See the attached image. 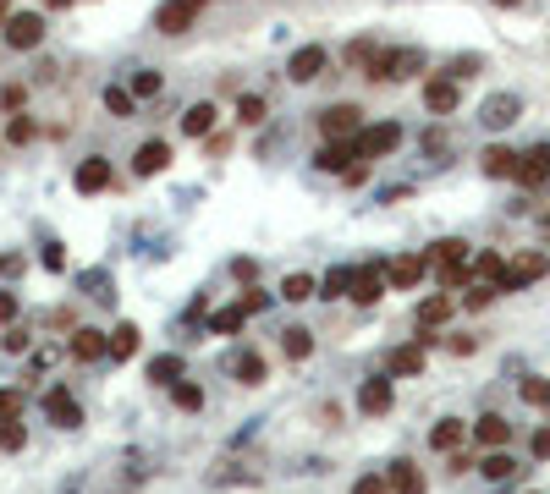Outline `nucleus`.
I'll return each mask as SVG.
<instances>
[{"mask_svg": "<svg viewBox=\"0 0 550 494\" xmlns=\"http://www.w3.org/2000/svg\"><path fill=\"white\" fill-rule=\"evenodd\" d=\"M171 401H176V412H199L204 407V385L199 379H176L171 385Z\"/></svg>", "mask_w": 550, "mask_h": 494, "instance_id": "nucleus-41", "label": "nucleus"}, {"mask_svg": "<svg viewBox=\"0 0 550 494\" xmlns=\"http://www.w3.org/2000/svg\"><path fill=\"white\" fill-rule=\"evenodd\" d=\"M67 6H78V0H45V12H67Z\"/></svg>", "mask_w": 550, "mask_h": 494, "instance_id": "nucleus-60", "label": "nucleus"}, {"mask_svg": "<svg viewBox=\"0 0 550 494\" xmlns=\"http://www.w3.org/2000/svg\"><path fill=\"white\" fill-rule=\"evenodd\" d=\"M490 6H501V12H512V6H523V0H490Z\"/></svg>", "mask_w": 550, "mask_h": 494, "instance_id": "nucleus-61", "label": "nucleus"}, {"mask_svg": "<svg viewBox=\"0 0 550 494\" xmlns=\"http://www.w3.org/2000/svg\"><path fill=\"white\" fill-rule=\"evenodd\" d=\"M232 121H237V126H248V132H253V126H265V121H270V99H265V93H242V99H237V110H232Z\"/></svg>", "mask_w": 550, "mask_h": 494, "instance_id": "nucleus-32", "label": "nucleus"}, {"mask_svg": "<svg viewBox=\"0 0 550 494\" xmlns=\"http://www.w3.org/2000/svg\"><path fill=\"white\" fill-rule=\"evenodd\" d=\"M314 291H319V280H314V275H303V270H292V275L281 280V291H275V296H281V303H308Z\"/></svg>", "mask_w": 550, "mask_h": 494, "instance_id": "nucleus-38", "label": "nucleus"}, {"mask_svg": "<svg viewBox=\"0 0 550 494\" xmlns=\"http://www.w3.org/2000/svg\"><path fill=\"white\" fill-rule=\"evenodd\" d=\"M424 258H430V275H435V270H451V263H468V258H473V247H468L463 237H440V242H430V247H424Z\"/></svg>", "mask_w": 550, "mask_h": 494, "instance_id": "nucleus-25", "label": "nucleus"}, {"mask_svg": "<svg viewBox=\"0 0 550 494\" xmlns=\"http://www.w3.org/2000/svg\"><path fill=\"white\" fill-rule=\"evenodd\" d=\"M226 374H232L237 385H265V379H270V362H265V352L242 346V352H232V362H226Z\"/></svg>", "mask_w": 550, "mask_h": 494, "instance_id": "nucleus-20", "label": "nucleus"}, {"mask_svg": "<svg viewBox=\"0 0 550 494\" xmlns=\"http://www.w3.org/2000/svg\"><path fill=\"white\" fill-rule=\"evenodd\" d=\"M28 346H34V336H28V329H17V324L6 329V336H0V352H12V357H22Z\"/></svg>", "mask_w": 550, "mask_h": 494, "instance_id": "nucleus-48", "label": "nucleus"}, {"mask_svg": "<svg viewBox=\"0 0 550 494\" xmlns=\"http://www.w3.org/2000/svg\"><path fill=\"white\" fill-rule=\"evenodd\" d=\"M253 275H259V263H253V258H232V280H242V286H248Z\"/></svg>", "mask_w": 550, "mask_h": 494, "instance_id": "nucleus-55", "label": "nucleus"}, {"mask_svg": "<svg viewBox=\"0 0 550 494\" xmlns=\"http://www.w3.org/2000/svg\"><path fill=\"white\" fill-rule=\"evenodd\" d=\"M314 126H319L325 143H352L364 132V105H358V99H336V105H325L314 116Z\"/></svg>", "mask_w": 550, "mask_h": 494, "instance_id": "nucleus-2", "label": "nucleus"}, {"mask_svg": "<svg viewBox=\"0 0 550 494\" xmlns=\"http://www.w3.org/2000/svg\"><path fill=\"white\" fill-rule=\"evenodd\" d=\"M352 165H358L352 143H319V154H314V171H325V176H347Z\"/></svg>", "mask_w": 550, "mask_h": 494, "instance_id": "nucleus-24", "label": "nucleus"}, {"mask_svg": "<svg viewBox=\"0 0 550 494\" xmlns=\"http://www.w3.org/2000/svg\"><path fill=\"white\" fill-rule=\"evenodd\" d=\"M0 450H6V456L28 450V423H22V417H12V423H0Z\"/></svg>", "mask_w": 550, "mask_h": 494, "instance_id": "nucleus-42", "label": "nucleus"}, {"mask_svg": "<svg viewBox=\"0 0 550 494\" xmlns=\"http://www.w3.org/2000/svg\"><path fill=\"white\" fill-rule=\"evenodd\" d=\"M463 440H468V423H463V417H440V423L430 428V450H440V456L463 450Z\"/></svg>", "mask_w": 550, "mask_h": 494, "instance_id": "nucleus-27", "label": "nucleus"}, {"mask_svg": "<svg viewBox=\"0 0 550 494\" xmlns=\"http://www.w3.org/2000/svg\"><path fill=\"white\" fill-rule=\"evenodd\" d=\"M100 99H105V110H111L116 121H133V116H138V99H133V88H121V83H111Z\"/></svg>", "mask_w": 550, "mask_h": 494, "instance_id": "nucleus-37", "label": "nucleus"}, {"mask_svg": "<svg viewBox=\"0 0 550 494\" xmlns=\"http://www.w3.org/2000/svg\"><path fill=\"white\" fill-rule=\"evenodd\" d=\"M209 0H166V6L154 12V33H166V39H182L187 28H199Z\"/></svg>", "mask_w": 550, "mask_h": 494, "instance_id": "nucleus-6", "label": "nucleus"}, {"mask_svg": "<svg viewBox=\"0 0 550 494\" xmlns=\"http://www.w3.org/2000/svg\"><path fill=\"white\" fill-rule=\"evenodd\" d=\"M226 149H232V138H226V132H209V138H204V154H226Z\"/></svg>", "mask_w": 550, "mask_h": 494, "instance_id": "nucleus-57", "label": "nucleus"}, {"mask_svg": "<svg viewBox=\"0 0 550 494\" xmlns=\"http://www.w3.org/2000/svg\"><path fill=\"white\" fill-rule=\"evenodd\" d=\"M479 72H484V55H457V61L446 66L451 83H468V77H479Z\"/></svg>", "mask_w": 550, "mask_h": 494, "instance_id": "nucleus-45", "label": "nucleus"}, {"mask_svg": "<svg viewBox=\"0 0 550 494\" xmlns=\"http://www.w3.org/2000/svg\"><path fill=\"white\" fill-rule=\"evenodd\" d=\"M424 368H430V352L418 346V341H407V346H391V352H385V374H391V379H418Z\"/></svg>", "mask_w": 550, "mask_h": 494, "instance_id": "nucleus-18", "label": "nucleus"}, {"mask_svg": "<svg viewBox=\"0 0 550 494\" xmlns=\"http://www.w3.org/2000/svg\"><path fill=\"white\" fill-rule=\"evenodd\" d=\"M67 357H72V362H100V357H111V329L78 324L72 341H67Z\"/></svg>", "mask_w": 550, "mask_h": 494, "instance_id": "nucleus-13", "label": "nucleus"}, {"mask_svg": "<svg viewBox=\"0 0 550 494\" xmlns=\"http://www.w3.org/2000/svg\"><path fill=\"white\" fill-rule=\"evenodd\" d=\"M325 66H331L325 45H298L292 55H286V77H292V83H319V77H325Z\"/></svg>", "mask_w": 550, "mask_h": 494, "instance_id": "nucleus-9", "label": "nucleus"}, {"mask_svg": "<svg viewBox=\"0 0 550 494\" xmlns=\"http://www.w3.org/2000/svg\"><path fill=\"white\" fill-rule=\"evenodd\" d=\"M314 296H325V303H341V296H352V270L347 263H336V270L319 275V291Z\"/></svg>", "mask_w": 550, "mask_h": 494, "instance_id": "nucleus-33", "label": "nucleus"}, {"mask_svg": "<svg viewBox=\"0 0 550 494\" xmlns=\"http://www.w3.org/2000/svg\"><path fill=\"white\" fill-rule=\"evenodd\" d=\"M17 313H22V296L17 291H0V324H12Z\"/></svg>", "mask_w": 550, "mask_h": 494, "instance_id": "nucleus-51", "label": "nucleus"}, {"mask_svg": "<svg viewBox=\"0 0 550 494\" xmlns=\"http://www.w3.org/2000/svg\"><path fill=\"white\" fill-rule=\"evenodd\" d=\"M496 296H501L496 286H484V280H473V286L463 291V308H468V313H484V308H490V303H496Z\"/></svg>", "mask_w": 550, "mask_h": 494, "instance_id": "nucleus-44", "label": "nucleus"}, {"mask_svg": "<svg viewBox=\"0 0 550 494\" xmlns=\"http://www.w3.org/2000/svg\"><path fill=\"white\" fill-rule=\"evenodd\" d=\"M529 450H534V461H550V423H545V428H534Z\"/></svg>", "mask_w": 550, "mask_h": 494, "instance_id": "nucleus-53", "label": "nucleus"}, {"mask_svg": "<svg viewBox=\"0 0 550 494\" xmlns=\"http://www.w3.org/2000/svg\"><path fill=\"white\" fill-rule=\"evenodd\" d=\"M352 149H358V159H391L402 149V121H364V132L352 138Z\"/></svg>", "mask_w": 550, "mask_h": 494, "instance_id": "nucleus-4", "label": "nucleus"}, {"mask_svg": "<svg viewBox=\"0 0 550 494\" xmlns=\"http://www.w3.org/2000/svg\"><path fill=\"white\" fill-rule=\"evenodd\" d=\"M517 116H523V99H517V93H490V99L479 105V126H484V132H506Z\"/></svg>", "mask_w": 550, "mask_h": 494, "instance_id": "nucleus-14", "label": "nucleus"}, {"mask_svg": "<svg viewBox=\"0 0 550 494\" xmlns=\"http://www.w3.org/2000/svg\"><path fill=\"white\" fill-rule=\"evenodd\" d=\"M171 159H176V149H171L166 138H149V143H138V154H133V176L149 182V176H160V171H171Z\"/></svg>", "mask_w": 550, "mask_h": 494, "instance_id": "nucleus-16", "label": "nucleus"}, {"mask_svg": "<svg viewBox=\"0 0 550 494\" xmlns=\"http://www.w3.org/2000/svg\"><path fill=\"white\" fill-rule=\"evenodd\" d=\"M545 275H550V258L529 247V253L506 258V275H501V286H496V291H501V296H506V291H529V286H534V280H545Z\"/></svg>", "mask_w": 550, "mask_h": 494, "instance_id": "nucleus-5", "label": "nucleus"}, {"mask_svg": "<svg viewBox=\"0 0 550 494\" xmlns=\"http://www.w3.org/2000/svg\"><path fill=\"white\" fill-rule=\"evenodd\" d=\"M138 346H144V329H138L133 319H121V324L111 329V357L127 362V357H138Z\"/></svg>", "mask_w": 550, "mask_h": 494, "instance_id": "nucleus-30", "label": "nucleus"}, {"mask_svg": "<svg viewBox=\"0 0 550 494\" xmlns=\"http://www.w3.org/2000/svg\"><path fill=\"white\" fill-rule=\"evenodd\" d=\"M391 407H397L391 374H374V379H364V385H358V412H364V417H385Z\"/></svg>", "mask_w": 550, "mask_h": 494, "instance_id": "nucleus-15", "label": "nucleus"}, {"mask_svg": "<svg viewBox=\"0 0 550 494\" xmlns=\"http://www.w3.org/2000/svg\"><path fill=\"white\" fill-rule=\"evenodd\" d=\"M182 368H187V362H182L176 352H160V357H149V368H144V374H149V385H160V390H171V385L182 379Z\"/></svg>", "mask_w": 550, "mask_h": 494, "instance_id": "nucleus-29", "label": "nucleus"}, {"mask_svg": "<svg viewBox=\"0 0 550 494\" xmlns=\"http://www.w3.org/2000/svg\"><path fill=\"white\" fill-rule=\"evenodd\" d=\"M468 440H473L479 450H506V445H512V423H506L501 412H484L479 423H468Z\"/></svg>", "mask_w": 550, "mask_h": 494, "instance_id": "nucleus-19", "label": "nucleus"}, {"mask_svg": "<svg viewBox=\"0 0 550 494\" xmlns=\"http://www.w3.org/2000/svg\"><path fill=\"white\" fill-rule=\"evenodd\" d=\"M380 50H385L380 39H352V45L341 50V61H347V66H352V72H358V77H364V72H369V61H374Z\"/></svg>", "mask_w": 550, "mask_h": 494, "instance_id": "nucleus-40", "label": "nucleus"}, {"mask_svg": "<svg viewBox=\"0 0 550 494\" xmlns=\"http://www.w3.org/2000/svg\"><path fill=\"white\" fill-rule=\"evenodd\" d=\"M446 352H451V357H473V352H479V336H451Z\"/></svg>", "mask_w": 550, "mask_h": 494, "instance_id": "nucleus-52", "label": "nucleus"}, {"mask_svg": "<svg viewBox=\"0 0 550 494\" xmlns=\"http://www.w3.org/2000/svg\"><path fill=\"white\" fill-rule=\"evenodd\" d=\"M237 303H242V308H248V319H253V313H265V308H270V291L242 286V296H237Z\"/></svg>", "mask_w": 550, "mask_h": 494, "instance_id": "nucleus-49", "label": "nucleus"}, {"mask_svg": "<svg viewBox=\"0 0 550 494\" xmlns=\"http://www.w3.org/2000/svg\"><path fill=\"white\" fill-rule=\"evenodd\" d=\"M39 132H45V126H39V116H34V110H17V116L6 121V132H0V138H6L12 149H28V143L39 138Z\"/></svg>", "mask_w": 550, "mask_h": 494, "instance_id": "nucleus-28", "label": "nucleus"}, {"mask_svg": "<svg viewBox=\"0 0 550 494\" xmlns=\"http://www.w3.org/2000/svg\"><path fill=\"white\" fill-rule=\"evenodd\" d=\"M0 154H6V138H0Z\"/></svg>", "mask_w": 550, "mask_h": 494, "instance_id": "nucleus-63", "label": "nucleus"}, {"mask_svg": "<svg viewBox=\"0 0 550 494\" xmlns=\"http://www.w3.org/2000/svg\"><path fill=\"white\" fill-rule=\"evenodd\" d=\"M72 187H78L83 198H100V192H111V187H116V165H111L105 154H88V159H78Z\"/></svg>", "mask_w": 550, "mask_h": 494, "instance_id": "nucleus-7", "label": "nucleus"}, {"mask_svg": "<svg viewBox=\"0 0 550 494\" xmlns=\"http://www.w3.org/2000/svg\"><path fill=\"white\" fill-rule=\"evenodd\" d=\"M281 352L292 357V362H308V357H314V329H303V324L281 329Z\"/></svg>", "mask_w": 550, "mask_h": 494, "instance_id": "nucleus-35", "label": "nucleus"}, {"mask_svg": "<svg viewBox=\"0 0 550 494\" xmlns=\"http://www.w3.org/2000/svg\"><path fill=\"white\" fill-rule=\"evenodd\" d=\"M479 473L490 478V483H506V478H517L523 467H517V456H512V450H484V456H479Z\"/></svg>", "mask_w": 550, "mask_h": 494, "instance_id": "nucleus-31", "label": "nucleus"}, {"mask_svg": "<svg viewBox=\"0 0 550 494\" xmlns=\"http://www.w3.org/2000/svg\"><path fill=\"white\" fill-rule=\"evenodd\" d=\"M517 187H545L550 182V143H534V149H523V154H517V176H512Z\"/></svg>", "mask_w": 550, "mask_h": 494, "instance_id": "nucleus-17", "label": "nucleus"}, {"mask_svg": "<svg viewBox=\"0 0 550 494\" xmlns=\"http://www.w3.org/2000/svg\"><path fill=\"white\" fill-rule=\"evenodd\" d=\"M341 182H347V187H364V182H369V159H358V165H352V171H347Z\"/></svg>", "mask_w": 550, "mask_h": 494, "instance_id": "nucleus-56", "label": "nucleus"}, {"mask_svg": "<svg viewBox=\"0 0 550 494\" xmlns=\"http://www.w3.org/2000/svg\"><path fill=\"white\" fill-rule=\"evenodd\" d=\"M45 270H67V253H61V242H45Z\"/></svg>", "mask_w": 550, "mask_h": 494, "instance_id": "nucleus-54", "label": "nucleus"}, {"mask_svg": "<svg viewBox=\"0 0 550 494\" xmlns=\"http://www.w3.org/2000/svg\"><path fill=\"white\" fill-rule=\"evenodd\" d=\"M468 275H473V280H484V286H501L506 258H501V253H473V258H468Z\"/></svg>", "mask_w": 550, "mask_h": 494, "instance_id": "nucleus-34", "label": "nucleus"}, {"mask_svg": "<svg viewBox=\"0 0 550 494\" xmlns=\"http://www.w3.org/2000/svg\"><path fill=\"white\" fill-rule=\"evenodd\" d=\"M12 270H22V258L17 253H0V275H12Z\"/></svg>", "mask_w": 550, "mask_h": 494, "instance_id": "nucleus-59", "label": "nucleus"}, {"mask_svg": "<svg viewBox=\"0 0 550 494\" xmlns=\"http://www.w3.org/2000/svg\"><path fill=\"white\" fill-rule=\"evenodd\" d=\"M517 395H523L529 407H550V379H539V374H534V379L517 385Z\"/></svg>", "mask_w": 550, "mask_h": 494, "instance_id": "nucleus-46", "label": "nucleus"}, {"mask_svg": "<svg viewBox=\"0 0 550 494\" xmlns=\"http://www.w3.org/2000/svg\"><path fill=\"white\" fill-rule=\"evenodd\" d=\"M451 313H457V303H451V291H430L424 303L413 308V324H418V329H440Z\"/></svg>", "mask_w": 550, "mask_h": 494, "instance_id": "nucleus-22", "label": "nucleus"}, {"mask_svg": "<svg viewBox=\"0 0 550 494\" xmlns=\"http://www.w3.org/2000/svg\"><path fill=\"white\" fill-rule=\"evenodd\" d=\"M457 105H463V83H451L446 72H430L424 77V110L430 116H457Z\"/></svg>", "mask_w": 550, "mask_h": 494, "instance_id": "nucleus-12", "label": "nucleus"}, {"mask_svg": "<svg viewBox=\"0 0 550 494\" xmlns=\"http://www.w3.org/2000/svg\"><path fill=\"white\" fill-rule=\"evenodd\" d=\"M385 483H391V494H424L430 489V478L418 473V461H407V456H397L391 467H385Z\"/></svg>", "mask_w": 550, "mask_h": 494, "instance_id": "nucleus-23", "label": "nucleus"}, {"mask_svg": "<svg viewBox=\"0 0 550 494\" xmlns=\"http://www.w3.org/2000/svg\"><path fill=\"white\" fill-rule=\"evenodd\" d=\"M45 33H50L45 12H12L6 22H0V45H6L12 55H28V50L45 45Z\"/></svg>", "mask_w": 550, "mask_h": 494, "instance_id": "nucleus-3", "label": "nucleus"}, {"mask_svg": "<svg viewBox=\"0 0 550 494\" xmlns=\"http://www.w3.org/2000/svg\"><path fill=\"white\" fill-rule=\"evenodd\" d=\"M0 110H6V116L28 110V88H22V83H6V88H0Z\"/></svg>", "mask_w": 550, "mask_h": 494, "instance_id": "nucleus-47", "label": "nucleus"}, {"mask_svg": "<svg viewBox=\"0 0 550 494\" xmlns=\"http://www.w3.org/2000/svg\"><path fill=\"white\" fill-rule=\"evenodd\" d=\"M424 50H418V45H385L374 61H369V83H407V77H418V72H424Z\"/></svg>", "mask_w": 550, "mask_h": 494, "instance_id": "nucleus-1", "label": "nucleus"}, {"mask_svg": "<svg viewBox=\"0 0 550 494\" xmlns=\"http://www.w3.org/2000/svg\"><path fill=\"white\" fill-rule=\"evenodd\" d=\"M352 494H391V483H385V467H380V473H364L358 483H352Z\"/></svg>", "mask_w": 550, "mask_h": 494, "instance_id": "nucleus-50", "label": "nucleus"}, {"mask_svg": "<svg viewBox=\"0 0 550 494\" xmlns=\"http://www.w3.org/2000/svg\"><path fill=\"white\" fill-rule=\"evenodd\" d=\"M479 171L490 176V182H512L517 176V149H506V143H490L479 154Z\"/></svg>", "mask_w": 550, "mask_h": 494, "instance_id": "nucleus-26", "label": "nucleus"}, {"mask_svg": "<svg viewBox=\"0 0 550 494\" xmlns=\"http://www.w3.org/2000/svg\"><path fill=\"white\" fill-rule=\"evenodd\" d=\"M468 467H479V461H473L468 450H451V467H446V473H468Z\"/></svg>", "mask_w": 550, "mask_h": 494, "instance_id": "nucleus-58", "label": "nucleus"}, {"mask_svg": "<svg viewBox=\"0 0 550 494\" xmlns=\"http://www.w3.org/2000/svg\"><path fill=\"white\" fill-rule=\"evenodd\" d=\"M242 324H248V308H242V303L209 313V329H215V336H242Z\"/></svg>", "mask_w": 550, "mask_h": 494, "instance_id": "nucleus-39", "label": "nucleus"}, {"mask_svg": "<svg viewBox=\"0 0 550 494\" xmlns=\"http://www.w3.org/2000/svg\"><path fill=\"white\" fill-rule=\"evenodd\" d=\"M127 88H133V99H138V105H144V99H160V93H166V72H154V66H138Z\"/></svg>", "mask_w": 550, "mask_h": 494, "instance_id": "nucleus-36", "label": "nucleus"}, {"mask_svg": "<svg viewBox=\"0 0 550 494\" xmlns=\"http://www.w3.org/2000/svg\"><path fill=\"white\" fill-rule=\"evenodd\" d=\"M22 412H28V390L6 385V390H0V423H12V417H22Z\"/></svg>", "mask_w": 550, "mask_h": 494, "instance_id": "nucleus-43", "label": "nucleus"}, {"mask_svg": "<svg viewBox=\"0 0 550 494\" xmlns=\"http://www.w3.org/2000/svg\"><path fill=\"white\" fill-rule=\"evenodd\" d=\"M424 275H430V258L424 253H402V258L385 263V291H418Z\"/></svg>", "mask_w": 550, "mask_h": 494, "instance_id": "nucleus-8", "label": "nucleus"}, {"mask_svg": "<svg viewBox=\"0 0 550 494\" xmlns=\"http://www.w3.org/2000/svg\"><path fill=\"white\" fill-rule=\"evenodd\" d=\"M45 423H55V428H83V407H78L72 385H50V390H45Z\"/></svg>", "mask_w": 550, "mask_h": 494, "instance_id": "nucleus-11", "label": "nucleus"}, {"mask_svg": "<svg viewBox=\"0 0 550 494\" xmlns=\"http://www.w3.org/2000/svg\"><path fill=\"white\" fill-rule=\"evenodd\" d=\"M220 126V105H215V99H193V105L182 110V132H187V138H209V132Z\"/></svg>", "mask_w": 550, "mask_h": 494, "instance_id": "nucleus-21", "label": "nucleus"}, {"mask_svg": "<svg viewBox=\"0 0 550 494\" xmlns=\"http://www.w3.org/2000/svg\"><path fill=\"white\" fill-rule=\"evenodd\" d=\"M380 296H385V258H369V263H358V270H352V296H347V303L374 308Z\"/></svg>", "mask_w": 550, "mask_h": 494, "instance_id": "nucleus-10", "label": "nucleus"}, {"mask_svg": "<svg viewBox=\"0 0 550 494\" xmlns=\"http://www.w3.org/2000/svg\"><path fill=\"white\" fill-rule=\"evenodd\" d=\"M6 17H12V6H6V0H0V22H6Z\"/></svg>", "mask_w": 550, "mask_h": 494, "instance_id": "nucleus-62", "label": "nucleus"}]
</instances>
